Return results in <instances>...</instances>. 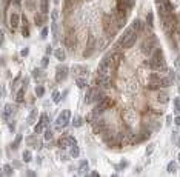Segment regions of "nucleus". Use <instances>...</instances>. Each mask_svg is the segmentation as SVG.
Returning <instances> with one entry per match:
<instances>
[{
  "mask_svg": "<svg viewBox=\"0 0 180 177\" xmlns=\"http://www.w3.org/2000/svg\"><path fill=\"white\" fill-rule=\"evenodd\" d=\"M82 125H83V117L75 116V117L73 119V126H74V128H80Z\"/></svg>",
  "mask_w": 180,
  "mask_h": 177,
  "instance_id": "obj_24",
  "label": "nucleus"
},
{
  "mask_svg": "<svg viewBox=\"0 0 180 177\" xmlns=\"http://www.w3.org/2000/svg\"><path fill=\"white\" fill-rule=\"evenodd\" d=\"M51 52H52V48L48 46V48H46V54H51Z\"/></svg>",
  "mask_w": 180,
  "mask_h": 177,
  "instance_id": "obj_54",
  "label": "nucleus"
},
{
  "mask_svg": "<svg viewBox=\"0 0 180 177\" xmlns=\"http://www.w3.org/2000/svg\"><path fill=\"white\" fill-rule=\"evenodd\" d=\"M54 57H57L60 62H63V60L66 59L65 50H62V48H56V50H54Z\"/></svg>",
  "mask_w": 180,
  "mask_h": 177,
  "instance_id": "obj_18",
  "label": "nucleus"
},
{
  "mask_svg": "<svg viewBox=\"0 0 180 177\" xmlns=\"http://www.w3.org/2000/svg\"><path fill=\"white\" fill-rule=\"evenodd\" d=\"M57 17H58V12H57V9H54V11L51 12V19H52V22H56Z\"/></svg>",
  "mask_w": 180,
  "mask_h": 177,
  "instance_id": "obj_46",
  "label": "nucleus"
},
{
  "mask_svg": "<svg viewBox=\"0 0 180 177\" xmlns=\"http://www.w3.org/2000/svg\"><path fill=\"white\" fill-rule=\"evenodd\" d=\"M156 45H157V39H156V37H149V39H146L145 42H142L140 51H142L145 56H151L152 51H154L156 48H157Z\"/></svg>",
  "mask_w": 180,
  "mask_h": 177,
  "instance_id": "obj_2",
  "label": "nucleus"
},
{
  "mask_svg": "<svg viewBox=\"0 0 180 177\" xmlns=\"http://www.w3.org/2000/svg\"><path fill=\"white\" fill-rule=\"evenodd\" d=\"M26 176H31V177H34V176H35V172H34V171H29V170H28V171H26Z\"/></svg>",
  "mask_w": 180,
  "mask_h": 177,
  "instance_id": "obj_52",
  "label": "nucleus"
},
{
  "mask_svg": "<svg viewBox=\"0 0 180 177\" xmlns=\"http://www.w3.org/2000/svg\"><path fill=\"white\" fill-rule=\"evenodd\" d=\"M179 162H180V154H179Z\"/></svg>",
  "mask_w": 180,
  "mask_h": 177,
  "instance_id": "obj_59",
  "label": "nucleus"
},
{
  "mask_svg": "<svg viewBox=\"0 0 180 177\" xmlns=\"http://www.w3.org/2000/svg\"><path fill=\"white\" fill-rule=\"evenodd\" d=\"M48 63H49V59H48V57H43V59H42V68H46Z\"/></svg>",
  "mask_w": 180,
  "mask_h": 177,
  "instance_id": "obj_44",
  "label": "nucleus"
},
{
  "mask_svg": "<svg viewBox=\"0 0 180 177\" xmlns=\"http://www.w3.org/2000/svg\"><path fill=\"white\" fill-rule=\"evenodd\" d=\"M20 54L23 56V57H25V56H28V54H29V48H23V50H22V52H20Z\"/></svg>",
  "mask_w": 180,
  "mask_h": 177,
  "instance_id": "obj_48",
  "label": "nucleus"
},
{
  "mask_svg": "<svg viewBox=\"0 0 180 177\" xmlns=\"http://www.w3.org/2000/svg\"><path fill=\"white\" fill-rule=\"evenodd\" d=\"M26 142H28V145H31V146L37 148V145H35V143H39V142H37V139H35V134L28 136V137H26Z\"/></svg>",
  "mask_w": 180,
  "mask_h": 177,
  "instance_id": "obj_25",
  "label": "nucleus"
},
{
  "mask_svg": "<svg viewBox=\"0 0 180 177\" xmlns=\"http://www.w3.org/2000/svg\"><path fill=\"white\" fill-rule=\"evenodd\" d=\"M174 113H175V114L180 113V99H179V97L174 100Z\"/></svg>",
  "mask_w": 180,
  "mask_h": 177,
  "instance_id": "obj_35",
  "label": "nucleus"
},
{
  "mask_svg": "<svg viewBox=\"0 0 180 177\" xmlns=\"http://www.w3.org/2000/svg\"><path fill=\"white\" fill-rule=\"evenodd\" d=\"M123 119H125V122L126 123H129V125H131V123L136 120V114H134V111H131V109H126V111H123Z\"/></svg>",
  "mask_w": 180,
  "mask_h": 177,
  "instance_id": "obj_11",
  "label": "nucleus"
},
{
  "mask_svg": "<svg viewBox=\"0 0 180 177\" xmlns=\"http://www.w3.org/2000/svg\"><path fill=\"white\" fill-rule=\"evenodd\" d=\"M162 77L163 76H162L159 71H154V73H151V76H149V82L152 83V85H160Z\"/></svg>",
  "mask_w": 180,
  "mask_h": 177,
  "instance_id": "obj_10",
  "label": "nucleus"
},
{
  "mask_svg": "<svg viewBox=\"0 0 180 177\" xmlns=\"http://www.w3.org/2000/svg\"><path fill=\"white\" fill-rule=\"evenodd\" d=\"M174 123H175L177 126H180V116H177V117L174 119Z\"/></svg>",
  "mask_w": 180,
  "mask_h": 177,
  "instance_id": "obj_50",
  "label": "nucleus"
},
{
  "mask_svg": "<svg viewBox=\"0 0 180 177\" xmlns=\"http://www.w3.org/2000/svg\"><path fill=\"white\" fill-rule=\"evenodd\" d=\"M88 170H89V166H88V162H86V160H80V163H79V174H80V176L86 174V172H88Z\"/></svg>",
  "mask_w": 180,
  "mask_h": 177,
  "instance_id": "obj_16",
  "label": "nucleus"
},
{
  "mask_svg": "<svg viewBox=\"0 0 180 177\" xmlns=\"http://www.w3.org/2000/svg\"><path fill=\"white\" fill-rule=\"evenodd\" d=\"M157 100H159V103L166 105V103L169 102V96H168V92H166V91H160L159 94H157Z\"/></svg>",
  "mask_w": 180,
  "mask_h": 177,
  "instance_id": "obj_12",
  "label": "nucleus"
},
{
  "mask_svg": "<svg viewBox=\"0 0 180 177\" xmlns=\"http://www.w3.org/2000/svg\"><path fill=\"white\" fill-rule=\"evenodd\" d=\"M91 176H94V177H98V172H97V171H92V172H91Z\"/></svg>",
  "mask_w": 180,
  "mask_h": 177,
  "instance_id": "obj_56",
  "label": "nucleus"
},
{
  "mask_svg": "<svg viewBox=\"0 0 180 177\" xmlns=\"http://www.w3.org/2000/svg\"><path fill=\"white\" fill-rule=\"evenodd\" d=\"M149 66H151V69L159 71V73H166V71H168V66H166L165 60H154V59H151L149 60Z\"/></svg>",
  "mask_w": 180,
  "mask_h": 177,
  "instance_id": "obj_7",
  "label": "nucleus"
},
{
  "mask_svg": "<svg viewBox=\"0 0 180 177\" xmlns=\"http://www.w3.org/2000/svg\"><path fill=\"white\" fill-rule=\"evenodd\" d=\"M94 94H96V90H94V88H88L86 94H85V103H92Z\"/></svg>",
  "mask_w": 180,
  "mask_h": 177,
  "instance_id": "obj_13",
  "label": "nucleus"
},
{
  "mask_svg": "<svg viewBox=\"0 0 180 177\" xmlns=\"http://www.w3.org/2000/svg\"><path fill=\"white\" fill-rule=\"evenodd\" d=\"M75 85H77V88H86L88 86V83H86V80H85L83 77H77V80H75Z\"/></svg>",
  "mask_w": 180,
  "mask_h": 177,
  "instance_id": "obj_27",
  "label": "nucleus"
},
{
  "mask_svg": "<svg viewBox=\"0 0 180 177\" xmlns=\"http://www.w3.org/2000/svg\"><path fill=\"white\" fill-rule=\"evenodd\" d=\"M23 100H25V88H22V90H19L17 94H16V102L17 103H22Z\"/></svg>",
  "mask_w": 180,
  "mask_h": 177,
  "instance_id": "obj_20",
  "label": "nucleus"
},
{
  "mask_svg": "<svg viewBox=\"0 0 180 177\" xmlns=\"http://www.w3.org/2000/svg\"><path fill=\"white\" fill-rule=\"evenodd\" d=\"M6 96V90H5V86H2V97H5Z\"/></svg>",
  "mask_w": 180,
  "mask_h": 177,
  "instance_id": "obj_53",
  "label": "nucleus"
},
{
  "mask_svg": "<svg viewBox=\"0 0 180 177\" xmlns=\"http://www.w3.org/2000/svg\"><path fill=\"white\" fill-rule=\"evenodd\" d=\"M12 113H14V106H12V105H5V109L2 111L3 122H8V120H10V117L12 116Z\"/></svg>",
  "mask_w": 180,
  "mask_h": 177,
  "instance_id": "obj_9",
  "label": "nucleus"
},
{
  "mask_svg": "<svg viewBox=\"0 0 180 177\" xmlns=\"http://www.w3.org/2000/svg\"><path fill=\"white\" fill-rule=\"evenodd\" d=\"M69 156L73 157V159H77V157L80 156V149H79V146H77V145L71 146V149H69Z\"/></svg>",
  "mask_w": 180,
  "mask_h": 177,
  "instance_id": "obj_21",
  "label": "nucleus"
},
{
  "mask_svg": "<svg viewBox=\"0 0 180 177\" xmlns=\"http://www.w3.org/2000/svg\"><path fill=\"white\" fill-rule=\"evenodd\" d=\"M10 23H11V28H17L19 26V23H20V16L17 14V12H12L11 14V20H10Z\"/></svg>",
  "mask_w": 180,
  "mask_h": 177,
  "instance_id": "obj_15",
  "label": "nucleus"
},
{
  "mask_svg": "<svg viewBox=\"0 0 180 177\" xmlns=\"http://www.w3.org/2000/svg\"><path fill=\"white\" fill-rule=\"evenodd\" d=\"M31 160H33V154H31L29 151H25V153H23V162L28 163V162H31Z\"/></svg>",
  "mask_w": 180,
  "mask_h": 177,
  "instance_id": "obj_34",
  "label": "nucleus"
},
{
  "mask_svg": "<svg viewBox=\"0 0 180 177\" xmlns=\"http://www.w3.org/2000/svg\"><path fill=\"white\" fill-rule=\"evenodd\" d=\"M34 20H35V25H37V26H42V25H43V22H45V20H43V17H42V14H37Z\"/></svg>",
  "mask_w": 180,
  "mask_h": 177,
  "instance_id": "obj_37",
  "label": "nucleus"
},
{
  "mask_svg": "<svg viewBox=\"0 0 180 177\" xmlns=\"http://www.w3.org/2000/svg\"><path fill=\"white\" fill-rule=\"evenodd\" d=\"M43 94H45V88L43 86H35V96L37 97H43Z\"/></svg>",
  "mask_w": 180,
  "mask_h": 177,
  "instance_id": "obj_33",
  "label": "nucleus"
},
{
  "mask_svg": "<svg viewBox=\"0 0 180 177\" xmlns=\"http://www.w3.org/2000/svg\"><path fill=\"white\" fill-rule=\"evenodd\" d=\"M46 35H48V28H43L42 33H40V37H42V39H46Z\"/></svg>",
  "mask_w": 180,
  "mask_h": 177,
  "instance_id": "obj_47",
  "label": "nucleus"
},
{
  "mask_svg": "<svg viewBox=\"0 0 180 177\" xmlns=\"http://www.w3.org/2000/svg\"><path fill=\"white\" fill-rule=\"evenodd\" d=\"M166 125H171V116L166 117Z\"/></svg>",
  "mask_w": 180,
  "mask_h": 177,
  "instance_id": "obj_55",
  "label": "nucleus"
},
{
  "mask_svg": "<svg viewBox=\"0 0 180 177\" xmlns=\"http://www.w3.org/2000/svg\"><path fill=\"white\" fill-rule=\"evenodd\" d=\"M126 165H128V162H126V160H122V162H120V165H117L115 168H117V170H123Z\"/></svg>",
  "mask_w": 180,
  "mask_h": 177,
  "instance_id": "obj_43",
  "label": "nucleus"
},
{
  "mask_svg": "<svg viewBox=\"0 0 180 177\" xmlns=\"http://www.w3.org/2000/svg\"><path fill=\"white\" fill-rule=\"evenodd\" d=\"M177 37H179V40H180V26H179V29H177Z\"/></svg>",
  "mask_w": 180,
  "mask_h": 177,
  "instance_id": "obj_57",
  "label": "nucleus"
},
{
  "mask_svg": "<svg viewBox=\"0 0 180 177\" xmlns=\"http://www.w3.org/2000/svg\"><path fill=\"white\" fill-rule=\"evenodd\" d=\"M103 31H105L108 35H114L117 28H115V25H114L112 17H105V19H103Z\"/></svg>",
  "mask_w": 180,
  "mask_h": 177,
  "instance_id": "obj_5",
  "label": "nucleus"
},
{
  "mask_svg": "<svg viewBox=\"0 0 180 177\" xmlns=\"http://www.w3.org/2000/svg\"><path fill=\"white\" fill-rule=\"evenodd\" d=\"M74 73L75 74H82V76H86L88 74V71L85 66H74Z\"/></svg>",
  "mask_w": 180,
  "mask_h": 177,
  "instance_id": "obj_29",
  "label": "nucleus"
},
{
  "mask_svg": "<svg viewBox=\"0 0 180 177\" xmlns=\"http://www.w3.org/2000/svg\"><path fill=\"white\" fill-rule=\"evenodd\" d=\"M51 99H52V102H58V100L62 99V97H60V92H58V91H52Z\"/></svg>",
  "mask_w": 180,
  "mask_h": 177,
  "instance_id": "obj_38",
  "label": "nucleus"
},
{
  "mask_svg": "<svg viewBox=\"0 0 180 177\" xmlns=\"http://www.w3.org/2000/svg\"><path fill=\"white\" fill-rule=\"evenodd\" d=\"M37 109H31V113H29V116H28V120H26V122H28V125H33V123L35 122V119H37Z\"/></svg>",
  "mask_w": 180,
  "mask_h": 177,
  "instance_id": "obj_19",
  "label": "nucleus"
},
{
  "mask_svg": "<svg viewBox=\"0 0 180 177\" xmlns=\"http://www.w3.org/2000/svg\"><path fill=\"white\" fill-rule=\"evenodd\" d=\"M152 57L151 59H154V60H165L163 59V51H162V48H156L154 51H152Z\"/></svg>",
  "mask_w": 180,
  "mask_h": 177,
  "instance_id": "obj_17",
  "label": "nucleus"
},
{
  "mask_svg": "<svg viewBox=\"0 0 180 177\" xmlns=\"http://www.w3.org/2000/svg\"><path fill=\"white\" fill-rule=\"evenodd\" d=\"M45 126H46V123H43L42 120H40L37 125H35V128H34V132L35 134H40V132H42L43 130H45Z\"/></svg>",
  "mask_w": 180,
  "mask_h": 177,
  "instance_id": "obj_28",
  "label": "nucleus"
},
{
  "mask_svg": "<svg viewBox=\"0 0 180 177\" xmlns=\"http://www.w3.org/2000/svg\"><path fill=\"white\" fill-rule=\"evenodd\" d=\"M146 25L151 26V28H152V25H154V14H152V12H148L146 14Z\"/></svg>",
  "mask_w": 180,
  "mask_h": 177,
  "instance_id": "obj_30",
  "label": "nucleus"
},
{
  "mask_svg": "<svg viewBox=\"0 0 180 177\" xmlns=\"http://www.w3.org/2000/svg\"><path fill=\"white\" fill-rule=\"evenodd\" d=\"M173 80H171L169 77H162V80H160V88H168V86H171L173 85Z\"/></svg>",
  "mask_w": 180,
  "mask_h": 177,
  "instance_id": "obj_22",
  "label": "nucleus"
},
{
  "mask_svg": "<svg viewBox=\"0 0 180 177\" xmlns=\"http://www.w3.org/2000/svg\"><path fill=\"white\" fill-rule=\"evenodd\" d=\"M22 34H23V37H28V35H29V31H28V23H23V28H22Z\"/></svg>",
  "mask_w": 180,
  "mask_h": 177,
  "instance_id": "obj_41",
  "label": "nucleus"
},
{
  "mask_svg": "<svg viewBox=\"0 0 180 177\" xmlns=\"http://www.w3.org/2000/svg\"><path fill=\"white\" fill-rule=\"evenodd\" d=\"M68 74H69L68 66H65V65H58L57 68H56V82H57V83H62L63 80H66Z\"/></svg>",
  "mask_w": 180,
  "mask_h": 177,
  "instance_id": "obj_4",
  "label": "nucleus"
},
{
  "mask_svg": "<svg viewBox=\"0 0 180 177\" xmlns=\"http://www.w3.org/2000/svg\"><path fill=\"white\" fill-rule=\"evenodd\" d=\"M154 149H156V145L154 143H149L146 146V156H151V154L154 153Z\"/></svg>",
  "mask_w": 180,
  "mask_h": 177,
  "instance_id": "obj_36",
  "label": "nucleus"
},
{
  "mask_svg": "<svg viewBox=\"0 0 180 177\" xmlns=\"http://www.w3.org/2000/svg\"><path fill=\"white\" fill-rule=\"evenodd\" d=\"M65 45H66V48H68V50H71V51L75 50V45H77V39H75V34H74L73 29H71L69 33L65 35Z\"/></svg>",
  "mask_w": 180,
  "mask_h": 177,
  "instance_id": "obj_6",
  "label": "nucleus"
},
{
  "mask_svg": "<svg viewBox=\"0 0 180 177\" xmlns=\"http://www.w3.org/2000/svg\"><path fill=\"white\" fill-rule=\"evenodd\" d=\"M33 77H35V79H40V77H42V73H40L39 68H35V69L33 71Z\"/></svg>",
  "mask_w": 180,
  "mask_h": 177,
  "instance_id": "obj_42",
  "label": "nucleus"
},
{
  "mask_svg": "<svg viewBox=\"0 0 180 177\" xmlns=\"http://www.w3.org/2000/svg\"><path fill=\"white\" fill-rule=\"evenodd\" d=\"M20 142H22V136H20V134H17V137H16V140H14V143H12V148H19Z\"/></svg>",
  "mask_w": 180,
  "mask_h": 177,
  "instance_id": "obj_39",
  "label": "nucleus"
},
{
  "mask_svg": "<svg viewBox=\"0 0 180 177\" xmlns=\"http://www.w3.org/2000/svg\"><path fill=\"white\" fill-rule=\"evenodd\" d=\"M52 137H54V131L52 130H49V128H48V130H45V140H51Z\"/></svg>",
  "mask_w": 180,
  "mask_h": 177,
  "instance_id": "obj_32",
  "label": "nucleus"
},
{
  "mask_svg": "<svg viewBox=\"0 0 180 177\" xmlns=\"http://www.w3.org/2000/svg\"><path fill=\"white\" fill-rule=\"evenodd\" d=\"M166 170H168L169 174H174V172H177V162H169Z\"/></svg>",
  "mask_w": 180,
  "mask_h": 177,
  "instance_id": "obj_26",
  "label": "nucleus"
},
{
  "mask_svg": "<svg viewBox=\"0 0 180 177\" xmlns=\"http://www.w3.org/2000/svg\"><path fill=\"white\" fill-rule=\"evenodd\" d=\"M2 168H3V170H2L3 176H12V174H14V170H12L11 165H3Z\"/></svg>",
  "mask_w": 180,
  "mask_h": 177,
  "instance_id": "obj_23",
  "label": "nucleus"
},
{
  "mask_svg": "<svg viewBox=\"0 0 180 177\" xmlns=\"http://www.w3.org/2000/svg\"><path fill=\"white\" fill-rule=\"evenodd\" d=\"M40 120H42L43 123H46V125H48V123H49V119H48V116H46V114H42V117H40Z\"/></svg>",
  "mask_w": 180,
  "mask_h": 177,
  "instance_id": "obj_45",
  "label": "nucleus"
},
{
  "mask_svg": "<svg viewBox=\"0 0 180 177\" xmlns=\"http://www.w3.org/2000/svg\"><path fill=\"white\" fill-rule=\"evenodd\" d=\"M26 8H28V9H35V2L34 0H28V2H26Z\"/></svg>",
  "mask_w": 180,
  "mask_h": 177,
  "instance_id": "obj_40",
  "label": "nucleus"
},
{
  "mask_svg": "<svg viewBox=\"0 0 180 177\" xmlns=\"http://www.w3.org/2000/svg\"><path fill=\"white\" fill-rule=\"evenodd\" d=\"M40 9H42L43 14L48 12V0H42V2H40Z\"/></svg>",
  "mask_w": 180,
  "mask_h": 177,
  "instance_id": "obj_31",
  "label": "nucleus"
},
{
  "mask_svg": "<svg viewBox=\"0 0 180 177\" xmlns=\"http://www.w3.org/2000/svg\"><path fill=\"white\" fill-rule=\"evenodd\" d=\"M131 26H132V29L136 31V33H142L143 28H145V25H143V22H142L140 19H136V20L132 22Z\"/></svg>",
  "mask_w": 180,
  "mask_h": 177,
  "instance_id": "obj_14",
  "label": "nucleus"
},
{
  "mask_svg": "<svg viewBox=\"0 0 180 177\" xmlns=\"http://www.w3.org/2000/svg\"><path fill=\"white\" fill-rule=\"evenodd\" d=\"M177 146H180V136L177 137Z\"/></svg>",
  "mask_w": 180,
  "mask_h": 177,
  "instance_id": "obj_58",
  "label": "nucleus"
},
{
  "mask_svg": "<svg viewBox=\"0 0 180 177\" xmlns=\"http://www.w3.org/2000/svg\"><path fill=\"white\" fill-rule=\"evenodd\" d=\"M12 165H14L16 168H20V166H22V162H17V160H14V163H12Z\"/></svg>",
  "mask_w": 180,
  "mask_h": 177,
  "instance_id": "obj_51",
  "label": "nucleus"
},
{
  "mask_svg": "<svg viewBox=\"0 0 180 177\" xmlns=\"http://www.w3.org/2000/svg\"><path fill=\"white\" fill-rule=\"evenodd\" d=\"M74 145H77V143H75V139H74V137H62V139L60 140H58V148H60V149H65V148H71V146H74Z\"/></svg>",
  "mask_w": 180,
  "mask_h": 177,
  "instance_id": "obj_8",
  "label": "nucleus"
},
{
  "mask_svg": "<svg viewBox=\"0 0 180 177\" xmlns=\"http://www.w3.org/2000/svg\"><path fill=\"white\" fill-rule=\"evenodd\" d=\"M28 82H29V77H25L23 79V88L26 90V86H28Z\"/></svg>",
  "mask_w": 180,
  "mask_h": 177,
  "instance_id": "obj_49",
  "label": "nucleus"
},
{
  "mask_svg": "<svg viewBox=\"0 0 180 177\" xmlns=\"http://www.w3.org/2000/svg\"><path fill=\"white\" fill-rule=\"evenodd\" d=\"M137 34L136 31L132 29V26H129V28L123 33V35L117 40V50L119 48H131L136 45V42H137Z\"/></svg>",
  "mask_w": 180,
  "mask_h": 177,
  "instance_id": "obj_1",
  "label": "nucleus"
},
{
  "mask_svg": "<svg viewBox=\"0 0 180 177\" xmlns=\"http://www.w3.org/2000/svg\"><path fill=\"white\" fill-rule=\"evenodd\" d=\"M69 119H71V111L69 109H63L60 114H58V117H57V120H56V130H60V128H63L68 125V122H69Z\"/></svg>",
  "mask_w": 180,
  "mask_h": 177,
  "instance_id": "obj_3",
  "label": "nucleus"
}]
</instances>
